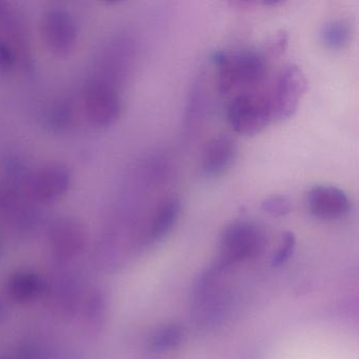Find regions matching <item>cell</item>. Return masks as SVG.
<instances>
[{"mask_svg": "<svg viewBox=\"0 0 359 359\" xmlns=\"http://www.w3.org/2000/svg\"><path fill=\"white\" fill-rule=\"evenodd\" d=\"M264 212L276 217L287 215L292 211V203L285 195H272L262 203Z\"/></svg>", "mask_w": 359, "mask_h": 359, "instance_id": "5bb4252c", "label": "cell"}, {"mask_svg": "<svg viewBox=\"0 0 359 359\" xmlns=\"http://www.w3.org/2000/svg\"><path fill=\"white\" fill-rule=\"evenodd\" d=\"M264 235L257 224L238 220L229 224L220 237L219 264L229 266L253 257L264 247Z\"/></svg>", "mask_w": 359, "mask_h": 359, "instance_id": "277c9868", "label": "cell"}, {"mask_svg": "<svg viewBox=\"0 0 359 359\" xmlns=\"http://www.w3.org/2000/svg\"><path fill=\"white\" fill-rule=\"evenodd\" d=\"M212 62L219 68L218 90L222 96H230L239 90L251 89L259 85L268 73V60L259 50L215 51Z\"/></svg>", "mask_w": 359, "mask_h": 359, "instance_id": "6da1fadb", "label": "cell"}, {"mask_svg": "<svg viewBox=\"0 0 359 359\" xmlns=\"http://www.w3.org/2000/svg\"><path fill=\"white\" fill-rule=\"evenodd\" d=\"M306 207L313 217L323 222H335L348 215L351 201L339 188L315 186L306 194Z\"/></svg>", "mask_w": 359, "mask_h": 359, "instance_id": "8992f818", "label": "cell"}, {"mask_svg": "<svg viewBox=\"0 0 359 359\" xmlns=\"http://www.w3.org/2000/svg\"><path fill=\"white\" fill-rule=\"evenodd\" d=\"M109 302L106 292L95 289L88 294L81 308L83 331L90 337H97L108 318Z\"/></svg>", "mask_w": 359, "mask_h": 359, "instance_id": "9c48e42d", "label": "cell"}, {"mask_svg": "<svg viewBox=\"0 0 359 359\" xmlns=\"http://www.w3.org/2000/svg\"><path fill=\"white\" fill-rule=\"evenodd\" d=\"M308 89V81L299 67L287 65L279 73L270 96L273 118L285 121L295 114L302 96Z\"/></svg>", "mask_w": 359, "mask_h": 359, "instance_id": "5b68a950", "label": "cell"}, {"mask_svg": "<svg viewBox=\"0 0 359 359\" xmlns=\"http://www.w3.org/2000/svg\"><path fill=\"white\" fill-rule=\"evenodd\" d=\"M182 214V201L178 197L171 196L159 205L149 231L151 243H158L165 239L177 224Z\"/></svg>", "mask_w": 359, "mask_h": 359, "instance_id": "30bf717a", "label": "cell"}, {"mask_svg": "<svg viewBox=\"0 0 359 359\" xmlns=\"http://www.w3.org/2000/svg\"><path fill=\"white\" fill-rule=\"evenodd\" d=\"M184 329L178 323H170L159 327L149 341L151 352L163 353L177 348L184 339Z\"/></svg>", "mask_w": 359, "mask_h": 359, "instance_id": "4fadbf2b", "label": "cell"}, {"mask_svg": "<svg viewBox=\"0 0 359 359\" xmlns=\"http://www.w3.org/2000/svg\"><path fill=\"white\" fill-rule=\"evenodd\" d=\"M46 239L51 259L58 266H66L85 251L89 234L79 216H66L49 226Z\"/></svg>", "mask_w": 359, "mask_h": 359, "instance_id": "7a4b0ae2", "label": "cell"}, {"mask_svg": "<svg viewBox=\"0 0 359 359\" xmlns=\"http://www.w3.org/2000/svg\"><path fill=\"white\" fill-rule=\"evenodd\" d=\"M320 39L327 50L339 51L351 43L352 29L346 20H330L321 29Z\"/></svg>", "mask_w": 359, "mask_h": 359, "instance_id": "7c38bea8", "label": "cell"}, {"mask_svg": "<svg viewBox=\"0 0 359 359\" xmlns=\"http://www.w3.org/2000/svg\"><path fill=\"white\" fill-rule=\"evenodd\" d=\"M207 107V88L203 75L193 83L187 102L186 115H184V131L190 135L195 133L203 123Z\"/></svg>", "mask_w": 359, "mask_h": 359, "instance_id": "8fae6325", "label": "cell"}, {"mask_svg": "<svg viewBox=\"0 0 359 359\" xmlns=\"http://www.w3.org/2000/svg\"><path fill=\"white\" fill-rule=\"evenodd\" d=\"M238 156L236 140L228 134L212 138L203 149L201 171L208 178L224 175L231 169Z\"/></svg>", "mask_w": 359, "mask_h": 359, "instance_id": "52a82bcc", "label": "cell"}, {"mask_svg": "<svg viewBox=\"0 0 359 359\" xmlns=\"http://www.w3.org/2000/svg\"><path fill=\"white\" fill-rule=\"evenodd\" d=\"M6 316H7V306H6L5 302L0 298V325L5 320Z\"/></svg>", "mask_w": 359, "mask_h": 359, "instance_id": "2e32d148", "label": "cell"}, {"mask_svg": "<svg viewBox=\"0 0 359 359\" xmlns=\"http://www.w3.org/2000/svg\"><path fill=\"white\" fill-rule=\"evenodd\" d=\"M47 291V283L39 273L33 270H20L12 273L6 283L8 297L18 304L36 302Z\"/></svg>", "mask_w": 359, "mask_h": 359, "instance_id": "ba28073f", "label": "cell"}, {"mask_svg": "<svg viewBox=\"0 0 359 359\" xmlns=\"http://www.w3.org/2000/svg\"><path fill=\"white\" fill-rule=\"evenodd\" d=\"M295 243V236H294L293 233L285 232L283 235L281 245L279 247L277 253L275 254L274 257H273V266H281V264L287 262L289 258L291 257L292 254H293Z\"/></svg>", "mask_w": 359, "mask_h": 359, "instance_id": "9a60e30c", "label": "cell"}, {"mask_svg": "<svg viewBox=\"0 0 359 359\" xmlns=\"http://www.w3.org/2000/svg\"><path fill=\"white\" fill-rule=\"evenodd\" d=\"M0 252H1V237H0Z\"/></svg>", "mask_w": 359, "mask_h": 359, "instance_id": "e0dca14e", "label": "cell"}, {"mask_svg": "<svg viewBox=\"0 0 359 359\" xmlns=\"http://www.w3.org/2000/svg\"><path fill=\"white\" fill-rule=\"evenodd\" d=\"M228 121L237 134L254 136L264 131L273 121L270 98L260 94H238L229 106Z\"/></svg>", "mask_w": 359, "mask_h": 359, "instance_id": "3957f363", "label": "cell"}]
</instances>
